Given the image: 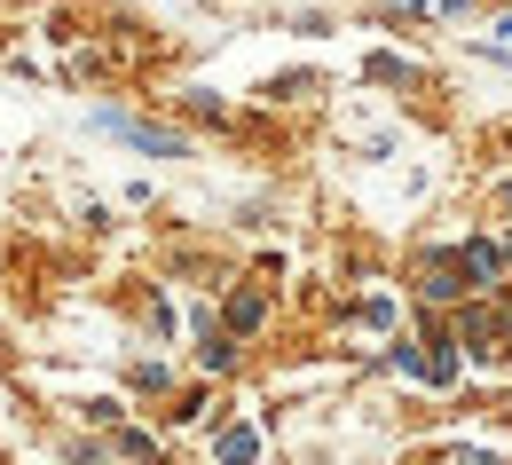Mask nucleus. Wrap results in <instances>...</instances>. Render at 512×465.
Instances as JSON below:
<instances>
[{
  "instance_id": "f257e3e1",
  "label": "nucleus",
  "mask_w": 512,
  "mask_h": 465,
  "mask_svg": "<svg viewBox=\"0 0 512 465\" xmlns=\"http://www.w3.org/2000/svg\"><path fill=\"white\" fill-rule=\"evenodd\" d=\"M95 127H103V134H127L134 150H150V158H182V150H190L174 127H150V119H127V111H95Z\"/></svg>"
},
{
  "instance_id": "f03ea898",
  "label": "nucleus",
  "mask_w": 512,
  "mask_h": 465,
  "mask_svg": "<svg viewBox=\"0 0 512 465\" xmlns=\"http://www.w3.org/2000/svg\"><path fill=\"white\" fill-rule=\"evenodd\" d=\"M457 268H465V284H473V292H489V284H497V268H505V253H497V245H481V237H473V245H465V253H457Z\"/></svg>"
},
{
  "instance_id": "7ed1b4c3",
  "label": "nucleus",
  "mask_w": 512,
  "mask_h": 465,
  "mask_svg": "<svg viewBox=\"0 0 512 465\" xmlns=\"http://www.w3.org/2000/svg\"><path fill=\"white\" fill-rule=\"evenodd\" d=\"M418 292H426V300H457V292H473V284H465V268H457V261H434L426 276H418Z\"/></svg>"
},
{
  "instance_id": "20e7f679",
  "label": "nucleus",
  "mask_w": 512,
  "mask_h": 465,
  "mask_svg": "<svg viewBox=\"0 0 512 465\" xmlns=\"http://www.w3.org/2000/svg\"><path fill=\"white\" fill-rule=\"evenodd\" d=\"M253 458H260L253 426H221V465H253Z\"/></svg>"
},
{
  "instance_id": "39448f33",
  "label": "nucleus",
  "mask_w": 512,
  "mask_h": 465,
  "mask_svg": "<svg viewBox=\"0 0 512 465\" xmlns=\"http://www.w3.org/2000/svg\"><path fill=\"white\" fill-rule=\"evenodd\" d=\"M260 316H268L260 292H237V300H229V332H260Z\"/></svg>"
},
{
  "instance_id": "423d86ee",
  "label": "nucleus",
  "mask_w": 512,
  "mask_h": 465,
  "mask_svg": "<svg viewBox=\"0 0 512 465\" xmlns=\"http://www.w3.org/2000/svg\"><path fill=\"white\" fill-rule=\"evenodd\" d=\"M197 355H205V371H229V363H237V347H221L213 332H205V347H197Z\"/></svg>"
},
{
  "instance_id": "0eeeda50",
  "label": "nucleus",
  "mask_w": 512,
  "mask_h": 465,
  "mask_svg": "<svg viewBox=\"0 0 512 465\" xmlns=\"http://www.w3.org/2000/svg\"><path fill=\"white\" fill-rule=\"evenodd\" d=\"M394 8H426V0H394Z\"/></svg>"
},
{
  "instance_id": "6e6552de",
  "label": "nucleus",
  "mask_w": 512,
  "mask_h": 465,
  "mask_svg": "<svg viewBox=\"0 0 512 465\" xmlns=\"http://www.w3.org/2000/svg\"><path fill=\"white\" fill-rule=\"evenodd\" d=\"M505 339H512V324H505ZM505 363H512V347H505Z\"/></svg>"
}]
</instances>
